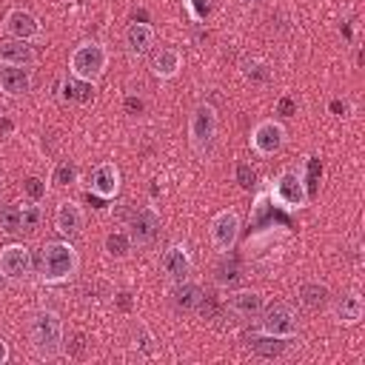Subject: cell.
Returning a JSON list of instances; mask_svg holds the SVG:
<instances>
[{"label": "cell", "mask_w": 365, "mask_h": 365, "mask_svg": "<svg viewBox=\"0 0 365 365\" xmlns=\"http://www.w3.org/2000/svg\"><path fill=\"white\" fill-rule=\"evenodd\" d=\"M0 231L3 234H20L23 231V208L20 205H3L0 208Z\"/></svg>", "instance_id": "27"}, {"label": "cell", "mask_w": 365, "mask_h": 365, "mask_svg": "<svg viewBox=\"0 0 365 365\" xmlns=\"http://www.w3.org/2000/svg\"><path fill=\"white\" fill-rule=\"evenodd\" d=\"M0 117H3V108H0Z\"/></svg>", "instance_id": "40"}, {"label": "cell", "mask_w": 365, "mask_h": 365, "mask_svg": "<svg viewBox=\"0 0 365 365\" xmlns=\"http://www.w3.org/2000/svg\"><path fill=\"white\" fill-rule=\"evenodd\" d=\"M128 237L131 245H151L160 237V214L154 208H137L128 220Z\"/></svg>", "instance_id": "9"}, {"label": "cell", "mask_w": 365, "mask_h": 365, "mask_svg": "<svg viewBox=\"0 0 365 365\" xmlns=\"http://www.w3.org/2000/svg\"><path fill=\"white\" fill-rule=\"evenodd\" d=\"M31 274V251L20 242L0 248V277L6 279H26Z\"/></svg>", "instance_id": "10"}, {"label": "cell", "mask_w": 365, "mask_h": 365, "mask_svg": "<svg viewBox=\"0 0 365 365\" xmlns=\"http://www.w3.org/2000/svg\"><path fill=\"white\" fill-rule=\"evenodd\" d=\"M348 108H351V106H348L345 100H331V111H334V114L342 117V114H348Z\"/></svg>", "instance_id": "35"}, {"label": "cell", "mask_w": 365, "mask_h": 365, "mask_svg": "<svg viewBox=\"0 0 365 365\" xmlns=\"http://www.w3.org/2000/svg\"><path fill=\"white\" fill-rule=\"evenodd\" d=\"M202 297H205V291H202V285L200 282H191V279H177V285L171 288V305L177 308V311H197L200 308V302H202Z\"/></svg>", "instance_id": "15"}, {"label": "cell", "mask_w": 365, "mask_h": 365, "mask_svg": "<svg viewBox=\"0 0 365 365\" xmlns=\"http://www.w3.org/2000/svg\"><path fill=\"white\" fill-rule=\"evenodd\" d=\"M259 328H262V334L291 339L297 334V311L288 302H274L271 308H262Z\"/></svg>", "instance_id": "6"}, {"label": "cell", "mask_w": 365, "mask_h": 365, "mask_svg": "<svg viewBox=\"0 0 365 365\" xmlns=\"http://www.w3.org/2000/svg\"><path fill=\"white\" fill-rule=\"evenodd\" d=\"M277 111H279V114H285V117H291V114L297 111V103H294L291 97H279V103H277Z\"/></svg>", "instance_id": "33"}, {"label": "cell", "mask_w": 365, "mask_h": 365, "mask_svg": "<svg viewBox=\"0 0 365 365\" xmlns=\"http://www.w3.org/2000/svg\"><path fill=\"white\" fill-rule=\"evenodd\" d=\"M103 245H106V254H108V257L123 259V257H128V251H131V237H128V231H111V234H106Z\"/></svg>", "instance_id": "26"}, {"label": "cell", "mask_w": 365, "mask_h": 365, "mask_svg": "<svg viewBox=\"0 0 365 365\" xmlns=\"http://www.w3.org/2000/svg\"><path fill=\"white\" fill-rule=\"evenodd\" d=\"M60 97H63L66 103H80V106H86V103H91V97H94V83H86V80H77V77H66V80L60 83Z\"/></svg>", "instance_id": "22"}, {"label": "cell", "mask_w": 365, "mask_h": 365, "mask_svg": "<svg viewBox=\"0 0 365 365\" xmlns=\"http://www.w3.org/2000/svg\"><path fill=\"white\" fill-rule=\"evenodd\" d=\"M83 222H86V214H83V208H80L77 202L63 200V202L57 205V211H54V228H57L60 234L74 237V234L83 231Z\"/></svg>", "instance_id": "13"}, {"label": "cell", "mask_w": 365, "mask_h": 365, "mask_svg": "<svg viewBox=\"0 0 365 365\" xmlns=\"http://www.w3.org/2000/svg\"><path fill=\"white\" fill-rule=\"evenodd\" d=\"M180 68H182V54H180L174 46H163V48L154 54V60H151V71H154L160 80L177 77Z\"/></svg>", "instance_id": "19"}, {"label": "cell", "mask_w": 365, "mask_h": 365, "mask_svg": "<svg viewBox=\"0 0 365 365\" xmlns=\"http://www.w3.org/2000/svg\"><path fill=\"white\" fill-rule=\"evenodd\" d=\"M328 297H331V291H328L325 282H302L299 285V302L305 308H311V311L325 308L328 305Z\"/></svg>", "instance_id": "24"}, {"label": "cell", "mask_w": 365, "mask_h": 365, "mask_svg": "<svg viewBox=\"0 0 365 365\" xmlns=\"http://www.w3.org/2000/svg\"><path fill=\"white\" fill-rule=\"evenodd\" d=\"M160 265H163L165 277H168V279H174V282H177V279H188V274H191V268H194L188 248H185V245H180V242H174V245H168V248L163 251Z\"/></svg>", "instance_id": "11"}, {"label": "cell", "mask_w": 365, "mask_h": 365, "mask_svg": "<svg viewBox=\"0 0 365 365\" xmlns=\"http://www.w3.org/2000/svg\"><path fill=\"white\" fill-rule=\"evenodd\" d=\"M274 200L285 208H302L311 197L305 191V180L297 174V171H282L277 180H274Z\"/></svg>", "instance_id": "7"}, {"label": "cell", "mask_w": 365, "mask_h": 365, "mask_svg": "<svg viewBox=\"0 0 365 365\" xmlns=\"http://www.w3.org/2000/svg\"><path fill=\"white\" fill-rule=\"evenodd\" d=\"M123 40H125V51L131 57H143L154 46V29L148 23H131L125 29V37Z\"/></svg>", "instance_id": "18"}, {"label": "cell", "mask_w": 365, "mask_h": 365, "mask_svg": "<svg viewBox=\"0 0 365 365\" xmlns=\"http://www.w3.org/2000/svg\"><path fill=\"white\" fill-rule=\"evenodd\" d=\"M31 68L29 66H6L0 63V88L9 94V97H23L31 91Z\"/></svg>", "instance_id": "12"}, {"label": "cell", "mask_w": 365, "mask_h": 365, "mask_svg": "<svg viewBox=\"0 0 365 365\" xmlns=\"http://www.w3.org/2000/svg\"><path fill=\"white\" fill-rule=\"evenodd\" d=\"M214 137H217V108L211 103H197L188 117V140L194 151L205 154L214 145Z\"/></svg>", "instance_id": "4"}, {"label": "cell", "mask_w": 365, "mask_h": 365, "mask_svg": "<svg viewBox=\"0 0 365 365\" xmlns=\"http://www.w3.org/2000/svg\"><path fill=\"white\" fill-rule=\"evenodd\" d=\"M54 182L57 185H74L77 182V165L74 163H60L54 168Z\"/></svg>", "instance_id": "28"}, {"label": "cell", "mask_w": 365, "mask_h": 365, "mask_svg": "<svg viewBox=\"0 0 365 365\" xmlns=\"http://www.w3.org/2000/svg\"><path fill=\"white\" fill-rule=\"evenodd\" d=\"M285 145V128L282 123L277 120H259L254 128H251V148L262 157H271L277 151H282Z\"/></svg>", "instance_id": "8"}, {"label": "cell", "mask_w": 365, "mask_h": 365, "mask_svg": "<svg viewBox=\"0 0 365 365\" xmlns=\"http://www.w3.org/2000/svg\"><path fill=\"white\" fill-rule=\"evenodd\" d=\"M208 237H211V245L222 254V251H231L237 237H240V214L234 208H222L214 214L211 225H208Z\"/></svg>", "instance_id": "5"}, {"label": "cell", "mask_w": 365, "mask_h": 365, "mask_svg": "<svg viewBox=\"0 0 365 365\" xmlns=\"http://www.w3.org/2000/svg\"><path fill=\"white\" fill-rule=\"evenodd\" d=\"M23 188H26V194H29V200H43L46 197V182L40 180V177H29L26 182H23Z\"/></svg>", "instance_id": "32"}, {"label": "cell", "mask_w": 365, "mask_h": 365, "mask_svg": "<svg viewBox=\"0 0 365 365\" xmlns=\"http://www.w3.org/2000/svg\"><path fill=\"white\" fill-rule=\"evenodd\" d=\"M131 305V299H128V294H120V308H128Z\"/></svg>", "instance_id": "38"}, {"label": "cell", "mask_w": 365, "mask_h": 365, "mask_svg": "<svg viewBox=\"0 0 365 365\" xmlns=\"http://www.w3.org/2000/svg\"><path fill=\"white\" fill-rule=\"evenodd\" d=\"M6 31H9L11 37H17V40H34V37L40 34V23H37V17H34L31 11H26V9H11V11L6 14Z\"/></svg>", "instance_id": "14"}, {"label": "cell", "mask_w": 365, "mask_h": 365, "mask_svg": "<svg viewBox=\"0 0 365 365\" xmlns=\"http://www.w3.org/2000/svg\"><path fill=\"white\" fill-rule=\"evenodd\" d=\"M125 108H128V111H143V100L128 97V100H125Z\"/></svg>", "instance_id": "36"}, {"label": "cell", "mask_w": 365, "mask_h": 365, "mask_svg": "<svg viewBox=\"0 0 365 365\" xmlns=\"http://www.w3.org/2000/svg\"><path fill=\"white\" fill-rule=\"evenodd\" d=\"M362 311H365V305H362V297H359V294H345V297L334 305V317H336V322H342V325H356V322L362 319Z\"/></svg>", "instance_id": "23"}, {"label": "cell", "mask_w": 365, "mask_h": 365, "mask_svg": "<svg viewBox=\"0 0 365 365\" xmlns=\"http://www.w3.org/2000/svg\"><path fill=\"white\" fill-rule=\"evenodd\" d=\"M248 348L259 356H282L288 351V339L285 336H271V334H257V336H248Z\"/></svg>", "instance_id": "21"}, {"label": "cell", "mask_w": 365, "mask_h": 365, "mask_svg": "<svg viewBox=\"0 0 365 365\" xmlns=\"http://www.w3.org/2000/svg\"><path fill=\"white\" fill-rule=\"evenodd\" d=\"M37 225H40V208L31 200L29 205H23V231H37Z\"/></svg>", "instance_id": "30"}, {"label": "cell", "mask_w": 365, "mask_h": 365, "mask_svg": "<svg viewBox=\"0 0 365 365\" xmlns=\"http://www.w3.org/2000/svg\"><path fill=\"white\" fill-rule=\"evenodd\" d=\"M0 63L6 66H31L34 63V48L29 46V40H3L0 43Z\"/></svg>", "instance_id": "20"}, {"label": "cell", "mask_w": 365, "mask_h": 365, "mask_svg": "<svg viewBox=\"0 0 365 365\" xmlns=\"http://www.w3.org/2000/svg\"><path fill=\"white\" fill-rule=\"evenodd\" d=\"M80 268V257L74 251L71 242H46L43 245V262H40V277L43 282H66L68 277H74Z\"/></svg>", "instance_id": "2"}, {"label": "cell", "mask_w": 365, "mask_h": 365, "mask_svg": "<svg viewBox=\"0 0 365 365\" xmlns=\"http://www.w3.org/2000/svg\"><path fill=\"white\" fill-rule=\"evenodd\" d=\"M319 174H322V165H319L317 157H311V160H308V180H305V191H308V197H314V188H317Z\"/></svg>", "instance_id": "31"}, {"label": "cell", "mask_w": 365, "mask_h": 365, "mask_svg": "<svg viewBox=\"0 0 365 365\" xmlns=\"http://www.w3.org/2000/svg\"><path fill=\"white\" fill-rule=\"evenodd\" d=\"M106 66H108V51H106L103 43H94V40L80 43V46L71 51V57H68V71H71V77L86 80V83H97V80L103 77Z\"/></svg>", "instance_id": "3"}, {"label": "cell", "mask_w": 365, "mask_h": 365, "mask_svg": "<svg viewBox=\"0 0 365 365\" xmlns=\"http://www.w3.org/2000/svg\"><path fill=\"white\" fill-rule=\"evenodd\" d=\"M214 279H217V285H222V288H228V285H234V282L240 279V262H237L228 251H222L220 262L214 265Z\"/></svg>", "instance_id": "25"}, {"label": "cell", "mask_w": 365, "mask_h": 365, "mask_svg": "<svg viewBox=\"0 0 365 365\" xmlns=\"http://www.w3.org/2000/svg\"><path fill=\"white\" fill-rule=\"evenodd\" d=\"M237 182H240L242 191H251V188L257 185V174H254V168H251L248 163H240V165H237Z\"/></svg>", "instance_id": "29"}, {"label": "cell", "mask_w": 365, "mask_h": 365, "mask_svg": "<svg viewBox=\"0 0 365 365\" xmlns=\"http://www.w3.org/2000/svg\"><path fill=\"white\" fill-rule=\"evenodd\" d=\"M91 191L97 197H103V200H108V197H114L120 191V171H117L114 163H100L94 168V174H91Z\"/></svg>", "instance_id": "17"}, {"label": "cell", "mask_w": 365, "mask_h": 365, "mask_svg": "<svg viewBox=\"0 0 365 365\" xmlns=\"http://www.w3.org/2000/svg\"><path fill=\"white\" fill-rule=\"evenodd\" d=\"M240 3H259V0H240Z\"/></svg>", "instance_id": "39"}, {"label": "cell", "mask_w": 365, "mask_h": 365, "mask_svg": "<svg viewBox=\"0 0 365 365\" xmlns=\"http://www.w3.org/2000/svg\"><path fill=\"white\" fill-rule=\"evenodd\" d=\"M191 6H194V17H197V20H202V17L208 14V3H205V0H191Z\"/></svg>", "instance_id": "34"}, {"label": "cell", "mask_w": 365, "mask_h": 365, "mask_svg": "<svg viewBox=\"0 0 365 365\" xmlns=\"http://www.w3.org/2000/svg\"><path fill=\"white\" fill-rule=\"evenodd\" d=\"M29 339L37 356L51 359L57 354H63V319L54 311H37L29 322Z\"/></svg>", "instance_id": "1"}, {"label": "cell", "mask_w": 365, "mask_h": 365, "mask_svg": "<svg viewBox=\"0 0 365 365\" xmlns=\"http://www.w3.org/2000/svg\"><path fill=\"white\" fill-rule=\"evenodd\" d=\"M265 308V299L259 291H234L228 297V311L234 317H242V319H251V317H259Z\"/></svg>", "instance_id": "16"}, {"label": "cell", "mask_w": 365, "mask_h": 365, "mask_svg": "<svg viewBox=\"0 0 365 365\" xmlns=\"http://www.w3.org/2000/svg\"><path fill=\"white\" fill-rule=\"evenodd\" d=\"M3 362H9V342L6 339H0V365Z\"/></svg>", "instance_id": "37"}]
</instances>
